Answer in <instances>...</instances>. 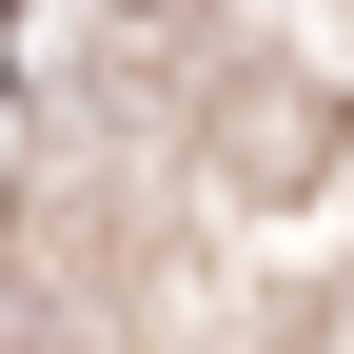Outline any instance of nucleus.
<instances>
[{
    "label": "nucleus",
    "mask_w": 354,
    "mask_h": 354,
    "mask_svg": "<svg viewBox=\"0 0 354 354\" xmlns=\"http://www.w3.org/2000/svg\"><path fill=\"white\" fill-rule=\"evenodd\" d=\"M0 20H20V0H0Z\"/></svg>",
    "instance_id": "nucleus-1"
}]
</instances>
